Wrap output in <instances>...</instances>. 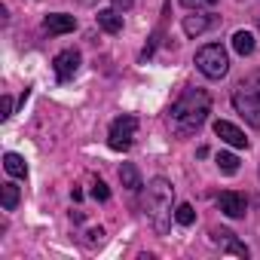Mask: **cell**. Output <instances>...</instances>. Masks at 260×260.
<instances>
[{
    "instance_id": "cell-6",
    "label": "cell",
    "mask_w": 260,
    "mask_h": 260,
    "mask_svg": "<svg viewBox=\"0 0 260 260\" xmlns=\"http://www.w3.org/2000/svg\"><path fill=\"white\" fill-rule=\"evenodd\" d=\"M80 52L77 49H61L55 58H52V68H55V77H58V83H68V80H74L77 77V71H80Z\"/></svg>"
},
{
    "instance_id": "cell-1",
    "label": "cell",
    "mask_w": 260,
    "mask_h": 260,
    "mask_svg": "<svg viewBox=\"0 0 260 260\" xmlns=\"http://www.w3.org/2000/svg\"><path fill=\"white\" fill-rule=\"evenodd\" d=\"M211 113V95L205 89H187L169 110V125L178 138H190L205 125Z\"/></svg>"
},
{
    "instance_id": "cell-18",
    "label": "cell",
    "mask_w": 260,
    "mask_h": 260,
    "mask_svg": "<svg viewBox=\"0 0 260 260\" xmlns=\"http://www.w3.org/2000/svg\"><path fill=\"white\" fill-rule=\"evenodd\" d=\"M175 220H178L181 226H190V223L196 220V211H193V205H187V202H181V205L175 208Z\"/></svg>"
},
{
    "instance_id": "cell-7",
    "label": "cell",
    "mask_w": 260,
    "mask_h": 260,
    "mask_svg": "<svg viewBox=\"0 0 260 260\" xmlns=\"http://www.w3.org/2000/svg\"><path fill=\"white\" fill-rule=\"evenodd\" d=\"M211 242L220 248V251H226V254H236V257H242V260H248V245L245 242H239L236 239V233H230V230H223V226H214L211 230Z\"/></svg>"
},
{
    "instance_id": "cell-14",
    "label": "cell",
    "mask_w": 260,
    "mask_h": 260,
    "mask_svg": "<svg viewBox=\"0 0 260 260\" xmlns=\"http://www.w3.org/2000/svg\"><path fill=\"white\" fill-rule=\"evenodd\" d=\"M4 169H7V175H13V178H28V166H25V159H22L19 153H7V156H4Z\"/></svg>"
},
{
    "instance_id": "cell-12",
    "label": "cell",
    "mask_w": 260,
    "mask_h": 260,
    "mask_svg": "<svg viewBox=\"0 0 260 260\" xmlns=\"http://www.w3.org/2000/svg\"><path fill=\"white\" fill-rule=\"evenodd\" d=\"M98 28L107 31V34H119V31H122V16H119V10H116V7H113V10H98Z\"/></svg>"
},
{
    "instance_id": "cell-15",
    "label": "cell",
    "mask_w": 260,
    "mask_h": 260,
    "mask_svg": "<svg viewBox=\"0 0 260 260\" xmlns=\"http://www.w3.org/2000/svg\"><path fill=\"white\" fill-rule=\"evenodd\" d=\"M19 199H22V193H19V187L16 184H4L0 187V202H4V211H16V205H19Z\"/></svg>"
},
{
    "instance_id": "cell-22",
    "label": "cell",
    "mask_w": 260,
    "mask_h": 260,
    "mask_svg": "<svg viewBox=\"0 0 260 260\" xmlns=\"http://www.w3.org/2000/svg\"><path fill=\"white\" fill-rule=\"evenodd\" d=\"M10 116H13V98L4 95V113H0V119H10Z\"/></svg>"
},
{
    "instance_id": "cell-2",
    "label": "cell",
    "mask_w": 260,
    "mask_h": 260,
    "mask_svg": "<svg viewBox=\"0 0 260 260\" xmlns=\"http://www.w3.org/2000/svg\"><path fill=\"white\" fill-rule=\"evenodd\" d=\"M172 208H175L172 181L169 178H153L147 184V190H144V211H147V217H150V223H153V230L159 236L169 233V223H172V214H175Z\"/></svg>"
},
{
    "instance_id": "cell-5",
    "label": "cell",
    "mask_w": 260,
    "mask_h": 260,
    "mask_svg": "<svg viewBox=\"0 0 260 260\" xmlns=\"http://www.w3.org/2000/svg\"><path fill=\"white\" fill-rule=\"evenodd\" d=\"M135 135H138V116H132V113H122V116H116V119L110 122L107 144H110V150L122 153V150H128V147H132Z\"/></svg>"
},
{
    "instance_id": "cell-11",
    "label": "cell",
    "mask_w": 260,
    "mask_h": 260,
    "mask_svg": "<svg viewBox=\"0 0 260 260\" xmlns=\"http://www.w3.org/2000/svg\"><path fill=\"white\" fill-rule=\"evenodd\" d=\"M211 25H214V16H208V13H199V10H196V16H184V34H187V37H199V34H205Z\"/></svg>"
},
{
    "instance_id": "cell-13",
    "label": "cell",
    "mask_w": 260,
    "mask_h": 260,
    "mask_svg": "<svg viewBox=\"0 0 260 260\" xmlns=\"http://www.w3.org/2000/svg\"><path fill=\"white\" fill-rule=\"evenodd\" d=\"M119 181H122L125 190H132V193H138V190L144 187V181H141V175H138V169H135L132 162H122V166H119Z\"/></svg>"
},
{
    "instance_id": "cell-19",
    "label": "cell",
    "mask_w": 260,
    "mask_h": 260,
    "mask_svg": "<svg viewBox=\"0 0 260 260\" xmlns=\"http://www.w3.org/2000/svg\"><path fill=\"white\" fill-rule=\"evenodd\" d=\"M92 196H95L98 202H107V199H110V190H107V184H104V181H92Z\"/></svg>"
},
{
    "instance_id": "cell-8",
    "label": "cell",
    "mask_w": 260,
    "mask_h": 260,
    "mask_svg": "<svg viewBox=\"0 0 260 260\" xmlns=\"http://www.w3.org/2000/svg\"><path fill=\"white\" fill-rule=\"evenodd\" d=\"M214 135H217L223 144L236 147V150H245V147H248V138H245V132H242L239 125L226 122V119H217V122H214Z\"/></svg>"
},
{
    "instance_id": "cell-4",
    "label": "cell",
    "mask_w": 260,
    "mask_h": 260,
    "mask_svg": "<svg viewBox=\"0 0 260 260\" xmlns=\"http://www.w3.org/2000/svg\"><path fill=\"white\" fill-rule=\"evenodd\" d=\"M193 61H196L199 74L208 77V80H220V77H226V71H230V58H226V49H223L220 43L202 46Z\"/></svg>"
},
{
    "instance_id": "cell-9",
    "label": "cell",
    "mask_w": 260,
    "mask_h": 260,
    "mask_svg": "<svg viewBox=\"0 0 260 260\" xmlns=\"http://www.w3.org/2000/svg\"><path fill=\"white\" fill-rule=\"evenodd\" d=\"M217 208H220L226 217H245V211H248V199H245L242 193L226 190V193L217 196Z\"/></svg>"
},
{
    "instance_id": "cell-16",
    "label": "cell",
    "mask_w": 260,
    "mask_h": 260,
    "mask_svg": "<svg viewBox=\"0 0 260 260\" xmlns=\"http://www.w3.org/2000/svg\"><path fill=\"white\" fill-rule=\"evenodd\" d=\"M233 49L239 55H251L254 52V34L251 31H236L233 34Z\"/></svg>"
},
{
    "instance_id": "cell-10",
    "label": "cell",
    "mask_w": 260,
    "mask_h": 260,
    "mask_svg": "<svg viewBox=\"0 0 260 260\" xmlns=\"http://www.w3.org/2000/svg\"><path fill=\"white\" fill-rule=\"evenodd\" d=\"M43 28H46L49 34L61 37V34H71V31L77 28V19L68 16V13H49V16L43 19Z\"/></svg>"
},
{
    "instance_id": "cell-23",
    "label": "cell",
    "mask_w": 260,
    "mask_h": 260,
    "mask_svg": "<svg viewBox=\"0 0 260 260\" xmlns=\"http://www.w3.org/2000/svg\"><path fill=\"white\" fill-rule=\"evenodd\" d=\"M110 4H113L116 10H128V7H132V4H135V0H110Z\"/></svg>"
},
{
    "instance_id": "cell-21",
    "label": "cell",
    "mask_w": 260,
    "mask_h": 260,
    "mask_svg": "<svg viewBox=\"0 0 260 260\" xmlns=\"http://www.w3.org/2000/svg\"><path fill=\"white\" fill-rule=\"evenodd\" d=\"M86 236H89V239H86L89 245H101V242H104V230H101V226H95V230H89Z\"/></svg>"
},
{
    "instance_id": "cell-3",
    "label": "cell",
    "mask_w": 260,
    "mask_h": 260,
    "mask_svg": "<svg viewBox=\"0 0 260 260\" xmlns=\"http://www.w3.org/2000/svg\"><path fill=\"white\" fill-rule=\"evenodd\" d=\"M233 107L242 113L248 125L260 128V71L239 80V86L233 89Z\"/></svg>"
},
{
    "instance_id": "cell-20",
    "label": "cell",
    "mask_w": 260,
    "mask_h": 260,
    "mask_svg": "<svg viewBox=\"0 0 260 260\" xmlns=\"http://www.w3.org/2000/svg\"><path fill=\"white\" fill-rule=\"evenodd\" d=\"M181 4H184L187 10H208V7L217 4V0H181Z\"/></svg>"
},
{
    "instance_id": "cell-17",
    "label": "cell",
    "mask_w": 260,
    "mask_h": 260,
    "mask_svg": "<svg viewBox=\"0 0 260 260\" xmlns=\"http://www.w3.org/2000/svg\"><path fill=\"white\" fill-rule=\"evenodd\" d=\"M214 162H217V169H220L223 175H236V172H239V156H236V153H226V150H220Z\"/></svg>"
}]
</instances>
